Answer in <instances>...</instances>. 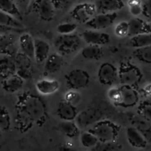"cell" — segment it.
Segmentation results:
<instances>
[{
	"label": "cell",
	"mask_w": 151,
	"mask_h": 151,
	"mask_svg": "<svg viewBox=\"0 0 151 151\" xmlns=\"http://www.w3.org/2000/svg\"><path fill=\"white\" fill-rule=\"evenodd\" d=\"M17 106L19 120L24 118L20 124L24 123L25 119L38 122L44 117L45 113V107L42 102L31 94H24L19 97Z\"/></svg>",
	"instance_id": "obj_1"
},
{
	"label": "cell",
	"mask_w": 151,
	"mask_h": 151,
	"mask_svg": "<svg viewBox=\"0 0 151 151\" xmlns=\"http://www.w3.org/2000/svg\"><path fill=\"white\" fill-rule=\"evenodd\" d=\"M119 127L111 121L104 119L97 122L90 130L102 143L115 142L119 134Z\"/></svg>",
	"instance_id": "obj_2"
},
{
	"label": "cell",
	"mask_w": 151,
	"mask_h": 151,
	"mask_svg": "<svg viewBox=\"0 0 151 151\" xmlns=\"http://www.w3.org/2000/svg\"><path fill=\"white\" fill-rule=\"evenodd\" d=\"M82 44L83 39L81 35L75 33L71 35H59L54 41L55 47L61 55L73 54L81 48Z\"/></svg>",
	"instance_id": "obj_3"
},
{
	"label": "cell",
	"mask_w": 151,
	"mask_h": 151,
	"mask_svg": "<svg viewBox=\"0 0 151 151\" xmlns=\"http://www.w3.org/2000/svg\"><path fill=\"white\" fill-rule=\"evenodd\" d=\"M142 74L137 66L129 62L121 63L118 69V79L124 86L135 88L142 81Z\"/></svg>",
	"instance_id": "obj_4"
},
{
	"label": "cell",
	"mask_w": 151,
	"mask_h": 151,
	"mask_svg": "<svg viewBox=\"0 0 151 151\" xmlns=\"http://www.w3.org/2000/svg\"><path fill=\"white\" fill-rule=\"evenodd\" d=\"M70 14L77 22L86 24L97 14V10L94 3L82 2L75 5Z\"/></svg>",
	"instance_id": "obj_5"
},
{
	"label": "cell",
	"mask_w": 151,
	"mask_h": 151,
	"mask_svg": "<svg viewBox=\"0 0 151 151\" xmlns=\"http://www.w3.org/2000/svg\"><path fill=\"white\" fill-rule=\"evenodd\" d=\"M67 86L71 90L84 88L90 83V75L86 71L81 69H72L65 76Z\"/></svg>",
	"instance_id": "obj_6"
},
{
	"label": "cell",
	"mask_w": 151,
	"mask_h": 151,
	"mask_svg": "<svg viewBox=\"0 0 151 151\" xmlns=\"http://www.w3.org/2000/svg\"><path fill=\"white\" fill-rule=\"evenodd\" d=\"M117 13H97L91 20L87 24L86 26L89 29L94 30H101L109 27L116 21L117 18Z\"/></svg>",
	"instance_id": "obj_7"
},
{
	"label": "cell",
	"mask_w": 151,
	"mask_h": 151,
	"mask_svg": "<svg viewBox=\"0 0 151 151\" xmlns=\"http://www.w3.org/2000/svg\"><path fill=\"white\" fill-rule=\"evenodd\" d=\"M98 81L103 85L111 86L118 79V69L112 63L106 62L98 69Z\"/></svg>",
	"instance_id": "obj_8"
},
{
	"label": "cell",
	"mask_w": 151,
	"mask_h": 151,
	"mask_svg": "<svg viewBox=\"0 0 151 151\" xmlns=\"http://www.w3.org/2000/svg\"><path fill=\"white\" fill-rule=\"evenodd\" d=\"M16 56L7 50L0 51V78L4 79L16 73Z\"/></svg>",
	"instance_id": "obj_9"
},
{
	"label": "cell",
	"mask_w": 151,
	"mask_h": 151,
	"mask_svg": "<svg viewBox=\"0 0 151 151\" xmlns=\"http://www.w3.org/2000/svg\"><path fill=\"white\" fill-rule=\"evenodd\" d=\"M83 41L88 45L103 46L110 42V35L106 32H100V30L86 29L81 34Z\"/></svg>",
	"instance_id": "obj_10"
},
{
	"label": "cell",
	"mask_w": 151,
	"mask_h": 151,
	"mask_svg": "<svg viewBox=\"0 0 151 151\" xmlns=\"http://www.w3.org/2000/svg\"><path fill=\"white\" fill-rule=\"evenodd\" d=\"M33 8L42 21L50 22L54 18L55 9L52 0H34Z\"/></svg>",
	"instance_id": "obj_11"
},
{
	"label": "cell",
	"mask_w": 151,
	"mask_h": 151,
	"mask_svg": "<svg viewBox=\"0 0 151 151\" xmlns=\"http://www.w3.org/2000/svg\"><path fill=\"white\" fill-rule=\"evenodd\" d=\"M97 13H116L125 7L124 0H96Z\"/></svg>",
	"instance_id": "obj_12"
},
{
	"label": "cell",
	"mask_w": 151,
	"mask_h": 151,
	"mask_svg": "<svg viewBox=\"0 0 151 151\" xmlns=\"http://www.w3.org/2000/svg\"><path fill=\"white\" fill-rule=\"evenodd\" d=\"M31 60L22 52L16 56V73L24 80L31 77Z\"/></svg>",
	"instance_id": "obj_13"
},
{
	"label": "cell",
	"mask_w": 151,
	"mask_h": 151,
	"mask_svg": "<svg viewBox=\"0 0 151 151\" xmlns=\"http://www.w3.org/2000/svg\"><path fill=\"white\" fill-rule=\"evenodd\" d=\"M126 137L128 143L133 147L144 149L147 147V141L143 134L134 127H128L126 129Z\"/></svg>",
	"instance_id": "obj_14"
},
{
	"label": "cell",
	"mask_w": 151,
	"mask_h": 151,
	"mask_svg": "<svg viewBox=\"0 0 151 151\" xmlns=\"http://www.w3.org/2000/svg\"><path fill=\"white\" fill-rule=\"evenodd\" d=\"M129 23V35L131 37L142 34L151 33V25L144 19L134 17L128 22Z\"/></svg>",
	"instance_id": "obj_15"
},
{
	"label": "cell",
	"mask_w": 151,
	"mask_h": 151,
	"mask_svg": "<svg viewBox=\"0 0 151 151\" xmlns=\"http://www.w3.org/2000/svg\"><path fill=\"white\" fill-rule=\"evenodd\" d=\"M21 52L29 58L30 60H35V39L29 33H22L19 38Z\"/></svg>",
	"instance_id": "obj_16"
},
{
	"label": "cell",
	"mask_w": 151,
	"mask_h": 151,
	"mask_svg": "<svg viewBox=\"0 0 151 151\" xmlns=\"http://www.w3.org/2000/svg\"><path fill=\"white\" fill-rule=\"evenodd\" d=\"M57 115L62 121H73L78 117V109L63 100L58 106Z\"/></svg>",
	"instance_id": "obj_17"
},
{
	"label": "cell",
	"mask_w": 151,
	"mask_h": 151,
	"mask_svg": "<svg viewBox=\"0 0 151 151\" xmlns=\"http://www.w3.org/2000/svg\"><path fill=\"white\" fill-rule=\"evenodd\" d=\"M65 63L63 55L57 52L50 53L44 62V69L47 73L54 74L60 71Z\"/></svg>",
	"instance_id": "obj_18"
},
{
	"label": "cell",
	"mask_w": 151,
	"mask_h": 151,
	"mask_svg": "<svg viewBox=\"0 0 151 151\" xmlns=\"http://www.w3.org/2000/svg\"><path fill=\"white\" fill-rule=\"evenodd\" d=\"M122 98L119 106L122 107H132L139 102V94L134 88L129 86L120 87Z\"/></svg>",
	"instance_id": "obj_19"
},
{
	"label": "cell",
	"mask_w": 151,
	"mask_h": 151,
	"mask_svg": "<svg viewBox=\"0 0 151 151\" xmlns=\"http://www.w3.org/2000/svg\"><path fill=\"white\" fill-rule=\"evenodd\" d=\"M35 87L39 94L43 95H50L59 89L60 84L57 80L41 79L35 84Z\"/></svg>",
	"instance_id": "obj_20"
},
{
	"label": "cell",
	"mask_w": 151,
	"mask_h": 151,
	"mask_svg": "<svg viewBox=\"0 0 151 151\" xmlns=\"http://www.w3.org/2000/svg\"><path fill=\"white\" fill-rule=\"evenodd\" d=\"M24 79L15 73L3 79L2 88L8 93H15L23 87Z\"/></svg>",
	"instance_id": "obj_21"
},
{
	"label": "cell",
	"mask_w": 151,
	"mask_h": 151,
	"mask_svg": "<svg viewBox=\"0 0 151 151\" xmlns=\"http://www.w3.org/2000/svg\"><path fill=\"white\" fill-rule=\"evenodd\" d=\"M50 55V45L41 38L35 39V60L38 63H44Z\"/></svg>",
	"instance_id": "obj_22"
},
{
	"label": "cell",
	"mask_w": 151,
	"mask_h": 151,
	"mask_svg": "<svg viewBox=\"0 0 151 151\" xmlns=\"http://www.w3.org/2000/svg\"><path fill=\"white\" fill-rule=\"evenodd\" d=\"M0 10L19 21L22 19V11L13 0H0Z\"/></svg>",
	"instance_id": "obj_23"
},
{
	"label": "cell",
	"mask_w": 151,
	"mask_h": 151,
	"mask_svg": "<svg viewBox=\"0 0 151 151\" xmlns=\"http://www.w3.org/2000/svg\"><path fill=\"white\" fill-rule=\"evenodd\" d=\"M59 128L64 135L70 139H75L81 135L78 125L73 121H62Z\"/></svg>",
	"instance_id": "obj_24"
},
{
	"label": "cell",
	"mask_w": 151,
	"mask_h": 151,
	"mask_svg": "<svg viewBox=\"0 0 151 151\" xmlns=\"http://www.w3.org/2000/svg\"><path fill=\"white\" fill-rule=\"evenodd\" d=\"M83 57L87 60H99L103 55V50L100 46L88 45L81 51Z\"/></svg>",
	"instance_id": "obj_25"
},
{
	"label": "cell",
	"mask_w": 151,
	"mask_h": 151,
	"mask_svg": "<svg viewBox=\"0 0 151 151\" xmlns=\"http://www.w3.org/2000/svg\"><path fill=\"white\" fill-rule=\"evenodd\" d=\"M0 25L14 28V29H19L21 31L23 30L24 28L23 24L19 19L4 13L1 10H0Z\"/></svg>",
	"instance_id": "obj_26"
},
{
	"label": "cell",
	"mask_w": 151,
	"mask_h": 151,
	"mask_svg": "<svg viewBox=\"0 0 151 151\" xmlns=\"http://www.w3.org/2000/svg\"><path fill=\"white\" fill-rule=\"evenodd\" d=\"M129 45L134 50L148 47L151 45V33L142 34L131 37L129 41Z\"/></svg>",
	"instance_id": "obj_27"
},
{
	"label": "cell",
	"mask_w": 151,
	"mask_h": 151,
	"mask_svg": "<svg viewBox=\"0 0 151 151\" xmlns=\"http://www.w3.org/2000/svg\"><path fill=\"white\" fill-rule=\"evenodd\" d=\"M80 139H81V145L86 148L95 147L100 143L97 137L89 131L81 133L80 135Z\"/></svg>",
	"instance_id": "obj_28"
},
{
	"label": "cell",
	"mask_w": 151,
	"mask_h": 151,
	"mask_svg": "<svg viewBox=\"0 0 151 151\" xmlns=\"http://www.w3.org/2000/svg\"><path fill=\"white\" fill-rule=\"evenodd\" d=\"M134 56L139 62L145 64H151V45L134 50Z\"/></svg>",
	"instance_id": "obj_29"
},
{
	"label": "cell",
	"mask_w": 151,
	"mask_h": 151,
	"mask_svg": "<svg viewBox=\"0 0 151 151\" xmlns=\"http://www.w3.org/2000/svg\"><path fill=\"white\" fill-rule=\"evenodd\" d=\"M11 126V117L7 108L0 105V130L5 132L10 130Z\"/></svg>",
	"instance_id": "obj_30"
},
{
	"label": "cell",
	"mask_w": 151,
	"mask_h": 151,
	"mask_svg": "<svg viewBox=\"0 0 151 151\" xmlns=\"http://www.w3.org/2000/svg\"><path fill=\"white\" fill-rule=\"evenodd\" d=\"M78 28V25L72 22H63L58 24L56 27V30L59 35H71L74 34Z\"/></svg>",
	"instance_id": "obj_31"
},
{
	"label": "cell",
	"mask_w": 151,
	"mask_h": 151,
	"mask_svg": "<svg viewBox=\"0 0 151 151\" xmlns=\"http://www.w3.org/2000/svg\"><path fill=\"white\" fill-rule=\"evenodd\" d=\"M128 6L129 12L134 17H138L142 14L143 3L142 0H128Z\"/></svg>",
	"instance_id": "obj_32"
},
{
	"label": "cell",
	"mask_w": 151,
	"mask_h": 151,
	"mask_svg": "<svg viewBox=\"0 0 151 151\" xmlns=\"http://www.w3.org/2000/svg\"><path fill=\"white\" fill-rule=\"evenodd\" d=\"M114 33L119 38H125L129 35V23L127 21H122L116 25Z\"/></svg>",
	"instance_id": "obj_33"
},
{
	"label": "cell",
	"mask_w": 151,
	"mask_h": 151,
	"mask_svg": "<svg viewBox=\"0 0 151 151\" xmlns=\"http://www.w3.org/2000/svg\"><path fill=\"white\" fill-rule=\"evenodd\" d=\"M15 42V37L11 32L0 33V51L7 50V49Z\"/></svg>",
	"instance_id": "obj_34"
},
{
	"label": "cell",
	"mask_w": 151,
	"mask_h": 151,
	"mask_svg": "<svg viewBox=\"0 0 151 151\" xmlns=\"http://www.w3.org/2000/svg\"><path fill=\"white\" fill-rule=\"evenodd\" d=\"M108 97L114 104L119 106L121 103V98H122L120 87H112V88H111L108 92Z\"/></svg>",
	"instance_id": "obj_35"
},
{
	"label": "cell",
	"mask_w": 151,
	"mask_h": 151,
	"mask_svg": "<svg viewBox=\"0 0 151 151\" xmlns=\"http://www.w3.org/2000/svg\"><path fill=\"white\" fill-rule=\"evenodd\" d=\"M81 96L76 90H69L64 95V101L72 106H76L81 102Z\"/></svg>",
	"instance_id": "obj_36"
},
{
	"label": "cell",
	"mask_w": 151,
	"mask_h": 151,
	"mask_svg": "<svg viewBox=\"0 0 151 151\" xmlns=\"http://www.w3.org/2000/svg\"><path fill=\"white\" fill-rule=\"evenodd\" d=\"M139 113L145 119L151 122V103H142L139 107Z\"/></svg>",
	"instance_id": "obj_37"
},
{
	"label": "cell",
	"mask_w": 151,
	"mask_h": 151,
	"mask_svg": "<svg viewBox=\"0 0 151 151\" xmlns=\"http://www.w3.org/2000/svg\"><path fill=\"white\" fill-rule=\"evenodd\" d=\"M96 151H119L120 146L115 142H100L95 147Z\"/></svg>",
	"instance_id": "obj_38"
},
{
	"label": "cell",
	"mask_w": 151,
	"mask_h": 151,
	"mask_svg": "<svg viewBox=\"0 0 151 151\" xmlns=\"http://www.w3.org/2000/svg\"><path fill=\"white\" fill-rule=\"evenodd\" d=\"M70 0H52L55 9L56 10H63L67 7Z\"/></svg>",
	"instance_id": "obj_39"
},
{
	"label": "cell",
	"mask_w": 151,
	"mask_h": 151,
	"mask_svg": "<svg viewBox=\"0 0 151 151\" xmlns=\"http://www.w3.org/2000/svg\"><path fill=\"white\" fill-rule=\"evenodd\" d=\"M142 15L147 19H151V0H147L143 3Z\"/></svg>",
	"instance_id": "obj_40"
},
{
	"label": "cell",
	"mask_w": 151,
	"mask_h": 151,
	"mask_svg": "<svg viewBox=\"0 0 151 151\" xmlns=\"http://www.w3.org/2000/svg\"><path fill=\"white\" fill-rule=\"evenodd\" d=\"M21 11H26L29 5L30 0H13Z\"/></svg>",
	"instance_id": "obj_41"
},
{
	"label": "cell",
	"mask_w": 151,
	"mask_h": 151,
	"mask_svg": "<svg viewBox=\"0 0 151 151\" xmlns=\"http://www.w3.org/2000/svg\"><path fill=\"white\" fill-rule=\"evenodd\" d=\"M58 151H78L72 145L69 143H64L59 146Z\"/></svg>",
	"instance_id": "obj_42"
},
{
	"label": "cell",
	"mask_w": 151,
	"mask_h": 151,
	"mask_svg": "<svg viewBox=\"0 0 151 151\" xmlns=\"http://www.w3.org/2000/svg\"><path fill=\"white\" fill-rule=\"evenodd\" d=\"M21 32V30L14 29V28L3 26V25H0V33H5V32Z\"/></svg>",
	"instance_id": "obj_43"
},
{
	"label": "cell",
	"mask_w": 151,
	"mask_h": 151,
	"mask_svg": "<svg viewBox=\"0 0 151 151\" xmlns=\"http://www.w3.org/2000/svg\"><path fill=\"white\" fill-rule=\"evenodd\" d=\"M1 131L0 130V137H1Z\"/></svg>",
	"instance_id": "obj_44"
}]
</instances>
